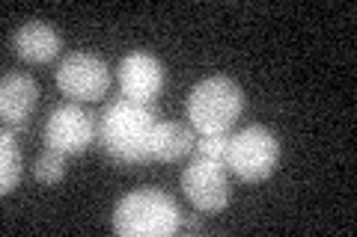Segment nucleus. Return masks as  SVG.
<instances>
[{"label":"nucleus","instance_id":"2eb2a0df","mask_svg":"<svg viewBox=\"0 0 357 237\" xmlns=\"http://www.w3.org/2000/svg\"><path fill=\"white\" fill-rule=\"evenodd\" d=\"M206 225H203V220L199 217H194V213H178V231H188V234H194V231H203Z\"/></svg>","mask_w":357,"mask_h":237},{"label":"nucleus","instance_id":"9d476101","mask_svg":"<svg viewBox=\"0 0 357 237\" xmlns=\"http://www.w3.org/2000/svg\"><path fill=\"white\" fill-rule=\"evenodd\" d=\"M13 42H15L18 56L27 63H48L63 48L60 33L54 30L48 21H27V24H21L15 30Z\"/></svg>","mask_w":357,"mask_h":237},{"label":"nucleus","instance_id":"4468645a","mask_svg":"<svg viewBox=\"0 0 357 237\" xmlns=\"http://www.w3.org/2000/svg\"><path fill=\"white\" fill-rule=\"evenodd\" d=\"M227 142H229V133L220 131V133H197V142H194V152L199 157H208V161H220L223 163V154H227Z\"/></svg>","mask_w":357,"mask_h":237},{"label":"nucleus","instance_id":"1a4fd4ad","mask_svg":"<svg viewBox=\"0 0 357 237\" xmlns=\"http://www.w3.org/2000/svg\"><path fill=\"white\" fill-rule=\"evenodd\" d=\"M39 104V83L30 74L6 72L0 83V116L13 128H24L33 107Z\"/></svg>","mask_w":357,"mask_h":237},{"label":"nucleus","instance_id":"f257e3e1","mask_svg":"<svg viewBox=\"0 0 357 237\" xmlns=\"http://www.w3.org/2000/svg\"><path fill=\"white\" fill-rule=\"evenodd\" d=\"M158 122H161V113L155 107V101L152 104H143V101L119 98L105 107L102 119H98V128H96V137L114 163L140 166L152 161L149 140H152V128Z\"/></svg>","mask_w":357,"mask_h":237},{"label":"nucleus","instance_id":"423d86ee","mask_svg":"<svg viewBox=\"0 0 357 237\" xmlns=\"http://www.w3.org/2000/svg\"><path fill=\"white\" fill-rule=\"evenodd\" d=\"M57 86L72 101H98L107 95L110 69L96 54H84V51L66 54L57 69Z\"/></svg>","mask_w":357,"mask_h":237},{"label":"nucleus","instance_id":"39448f33","mask_svg":"<svg viewBox=\"0 0 357 237\" xmlns=\"http://www.w3.org/2000/svg\"><path fill=\"white\" fill-rule=\"evenodd\" d=\"M182 190L188 202L203 211V213H218L229 205L232 199V184L227 178V169L220 161H208V157H194L182 172Z\"/></svg>","mask_w":357,"mask_h":237},{"label":"nucleus","instance_id":"20e7f679","mask_svg":"<svg viewBox=\"0 0 357 237\" xmlns=\"http://www.w3.org/2000/svg\"><path fill=\"white\" fill-rule=\"evenodd\" d=\"M280 163V140L265 125H248L229 133L223 166L241 181H262Z\"/></svg>","mask_w":357,"mask_h":237},{"label":"nucleus","instance_id":"f8f14e48","mask_svg":"<svg viewBox=\"0 0 357 237\" xmlns=\"http://www.w3.org/2000/svg\"><path fill=\"white\" fill-rule=\"evenodd\" d=\"M21 169H24V157H21L18 140L9 131L0 133V193L9 196L21 181Z\"/></svg>","mask_w":357,"mask_h":237},{"label":"nucleus","instance_id":"0eeeda50","mask_svg":"<svg viewBox=\"0 0 357 237\" xmlns=\"http://www.w3.org/2000/svg\"><path fill=\"white\" fill-rule=\"evenodd\" d=\"M96 116L81 104L54 107L48 113V122H45V145L63 154H77L96 140Z\"/></svg>","mask_w":357,"mask_h":237},{"label":"nucleus","instance_id":"9b49d317","mask_svg":"<svg viewBox=\"0 0 357 237\" xmlns=\"http://www.w3.org/2000/svg\"><path fill=\"white\" fill-rule=\"evenodd\" d=\"M194 131L178 125V122H158L152 128V140H149V154L152 161H161V163H173L178 157L191 154L194 152Z\"/></svg>","mask_w":357,"mask_h":237},{"label":"nucleus","instance_id":"7ed1b4c3","mask_svg":"<svg viewBox=\"0 0 357 237\" xmlns=\"http://www.w3.org/2000/svg\"><path fill=\"white\" fill-rule=\"evenodd\" d=\"M244 107L241 86L227 74H215L199 81L188 95L185 113L197 133H220L236 125Z\"/></svg>","mask_w":357,"mask_h":237},{"label":"nucleus","instance_id":"6e6552de","mask_svg":"<svg viewBox=\"0 0 357 237\" xmlns=\"http://www.w3.org/2000/svg\"><path fill=\"white\" fill-rule=\"evenodd\" d=\"M116 77L122 86V98L143 101V104H152L155 95L164 89V65L158 56L146 51H131L122 56Z\"/></svg>","mask_w":357,"mask_h":237},{"label":"nucleus","instance_id":"ddd939ff","mask_svg":"<svg viewBox=\"0 0 357 237\" xmlns=\"http://www.w3.org/2000/svg\"><path fill=\"white\" fill-rule=\"evenodd\" d=\"M33 175H36V181H42V184L60 181L66 175V154L57 149H45L36 157V163H33Z\"/></svg>","mask_w":357,"mask_h":237},{"label":"nucleus","instance_id":"f03ea898","mask_svg":"<svg viewBox=\"0 0 357 237\" xmlns=\"http://www.w3.org/2000/svg\"><path fill=\"white\" fill-rule=\"evenodd\" d=\"M182 208L158 187L126 193L114 208V231L122 237H170L178 231Z\"/></svg>","mask_w":357,"mask_h":237}]
</instances>
